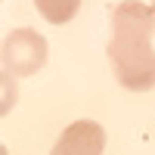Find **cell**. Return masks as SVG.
I'll return each mask as SVG.
<instances>
[{
	"label": "cell",
	"instance_id": "obj_3",
	"mask_svg": "<svg viewBox=\"0 0 155 155\" xmlns=\"http://www.w3.org/2000/svg\"><path fill=\"white\" fill-rule=\"evenodd\" d=\"M106 149V130L96 121H71L65 130L59 134L56 146L50 155H102Z\"/></svg>",
	"mask_w": 155,
	"mask_h": 155
},
{
	"label": "cell",
	"instance_id": "obj_7",
	"mask_svg": "<svg viewBox=\"0 0 155 155\" xmlns=\"http://www.w3.org/2000/svg\"><path fill=\"white\" fill-rule=\"evenodd\" d=\"M149 9H152V19H155V0H152V6H149Z\"/></svg>",
	"mask_w": 155,
	"mask_h": 155
},
{
	"label": "cell",
	"instance_id": "obj_2",
	"mask_svg": "<svg viewBox=\"0 0 155 155\" xmlns=\"http://www.w3.org/2000/svg\"><path fill=\"white\" fill-rule=\"evenodd\" d=\"M47 53L50 50L44 34H37L34 28H16L6 34L0 47V62H3V71L9 74H34L44 68Z\"/></svg>",
	"mask_w": 155,
	"mask_h": 155
},
{
	"label": "cell",
	"instance_id": "obj_4",
	"mask_svg": "<svg viewBox=\"0 0 155 155\" xmlns=\"http://www.w3.org/2000/svg\"><path fill=\"white\" fill-rule=\"evenodd\" d=\"M34 6L50 25H65L78 16L81 0H34Z\"/></svg>",
	"mask_w": 155,
	"mask_h": 155
},
{
	"label": "cell",
	"instance_id": "obj_6",
	"mask_svg": "<svg viewBox=\"0 0 155 155\" xmlns=\"http://www.w3.org/2000/svg\"><path fill=\"white\" fill-rule=\"evenodd\" d=\"M0 155H9V152H6V146H0Z\"/></svg>",
	"mask_w": 155,
	"mask_h": 155
},
{
	"label": "cell",
	"instance_id": "obj_1",
	"mask_svg": "<svg viewBox=\"0 0 155 155\" xmlns=\"http://www.w3.org/2000/svg\"><path fill=\"white\" fill-rule=\"evenodd\" d=\"M155 19L152 9L140 0H121L112 9V37L109 62L115 78L127 90L155 87V47H152Z\"/></svg>",
	"mask_w": 155,
	"mask_h": 155
},
{
	"label": "cell",
	"instance_id": "obj_5",
	"mask_svg": "<svg viewBox=\"0 0 155 155\" xmlns=\"http://www.w3.org/2000/svg\"><path fill=\"white\" fill-rule=\"evenodd\" d=\"M16 99H19V87L12 81V74L0 71V115H6L12 106H16Z\"/></svg>",
	"mask_w": 155,
	"mask_h": 155
}]
</instances>
